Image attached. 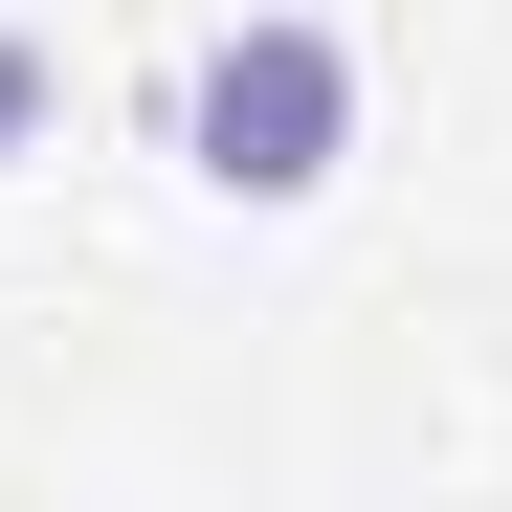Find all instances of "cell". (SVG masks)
Here are the masks:
<instances>
[{
	"instance_id": "7a4b0ae2",
	"label": "cell",
	"mask_w": 512,
	"mask_h": 512,
	"mask_svg": "<svg viewBox=\"0 0 512 512\" xmlns=\"http://www.w3.org/2000/svg\"><path fill=\"white\" fill-rule=\"evenodd\" d=\"M23 156H45V45L0 23V179H23Z\"/></svg>"
},
{
	"instance_id": "6da1fadb",
	"label": "cell",
	"mask_w": 512,
	"mask_h": 512,
	"mask_svg": "<svg viewBox=\"0 0 512 512\" xmlns=\"http://www.w3.org/2000/svg\"><path fill=\"white\" fill-rule=\"evenodd\" d=\"M179 179L245 201V223H290L357 179V23H312V0H245V23L179 67Z\"/></svg>"
}]
</instances>
